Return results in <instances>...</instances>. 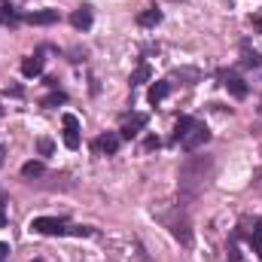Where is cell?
Returning a JSON list of instances; mask_svg holds the SVG:
<instances>
[{"label":"cell","mask_w":262,"mask_h":262,"mask_svg":"<svg viewBox=\"0 0 262 262\" xmlns=\"http://www.w3.org/2000/svg\"><path fill=\"white\" fill-rule=\"evenodd\" d=\"M31 232H37V235H64L67 223L55 220V216H34L31 220Z\"/></svg>","instance_id":"obj_1"},{"label":"cell","mask_w":262,"mask_h":262,"mask_svg":"<svg viewBox=\"0 0 262 262\" xmlns=\"http://www.w3.org/2000/svg\"><path fill=\"white\" fill-rule=\"evenodd\" d=\"M210 140V131H207V125H201V122H195L192 128H189V134L180 140V146L186 149V152H195L198 146H204Z\"/></svg>","instance_id":"obj_2"},{"label":"cell","mask_w":262,"mask_h":262,"mask_svg":"<svg viewBox=\"0 0 262 262\" xmlns=\"http://www.w3.org/2000/svg\"><path fill=\"white\" fill-rule=\"evenodd\" d=\"M220 76H223V85L229 89V95H232V98H238V101H241V98H247V92H250V89H247V82H244L238 73H232V70H223Z\"/></svg>","instance_id":"obj_3"},{"label":"cell","mask_w":262,"mask_h":262,"mask_svg":"<svg viewBox=\"0 0 262 262\" xmlns=\"http://www.w3.org/2000/svg\"><path fill=\"white\" fill-rule=\"evenodd\" d=\"M146 122H149V116H146V113H131L128 119L122 122V128H119V137H122V140L137 137V131L146 128Z\"/></svg>","instance_id":"obj_4"},{"label":"cell","mask_w":262,"mask_h":262,"mask_svg":"<svg viewBox=\"0 0 262 262\" xmlns=\"http://www.w3.org/2000/svg\"><path fill=\"white\" fill-rule=\"evenodd\" d=\"M61 125H64V146L67 149H79V119L73 113H64Z\"/></svg>","instance_id":"obj_5"},{"label":"cell","mask_w":262,"mask_h":262,"mask_svg":"<svg viewBox=\"0 0 262 262\" xmlns=\"http://www.w3.org/2000/svg\"><path fill=\"white\" fill-rule=\"evenodd\" d=\"M43 64H46V58H43V49H37L34 55H28V58L21 61V73H25L28 79H34V76H40V73H43Z\"/></svg>","instance_id":"obj_6"},{"label":"cell","mask_w":262,"mask_h":262,"mask_svg":"<svg viewBox=\"0 0 262 262\" xmlns=\"http://www.w3.org/2000/svg\"><path fill=\"white\" fill-rule=\"evenodd\" d=\"M119 143H122V137H119L116 131H107V134H101V137L95 140V149H98V152L113 156V152H119Z\"/></svg>","instance_id":"obj_7"},{"label":"cell","mask_w":262,"mask_h":262,"mask_svg":"<svg viewBox=\"0 0 262 262\" xmlns=\"http://www.w3.org/2000/svg\"><path fill=\"white\" fill-rule=\"evenodd\" d=\"M168 226H171V235H174L177 241H183L186 247L192 244V232H189V220H186V216H180V220H168Z\"/></svg>","instance_id":"obj_8"},{"label":"cell","mask_w":262,"mask_h":262,"mask_svg":"<svg viewBox=\"0 0 262 262\" xmlns=\"http://www.w3.org/2000/svg\"><path fill=\"white\" fill-rule=\"evenodd\" d=\"M31 25H55L58 21V9H40V12H25L21 15Z\"/></svg>","instance_id":"obj_9"},{"label":"cell","mask_w":262,"mask_h":262,"mask_svg":"<svg viewBox=\"0 0 262 262\" xmlns=\"http://www.w3.org/2000/svg\"><path fill=\"white\" fill-rule=\"evenodd\" d=\"M168 95H171V79H156V82L149 85V92H146L149 104H159V101H165Z\"/></svg>","instance_id":"obj_10"},{"label":"cell","mask_w":262,"mask_h":262,"mask_svg":"<svg viewBox=\"0 0 262 262\" xmlns=\"http://www.w3.org/2000/svg\"><path fill=\"white\" fill-rule=\"evenodd\" d=\"M70 25H73L76 31H89V28H92V6H79V9L70 15Z\"/></svg>","instance_id":"obj_11"},{"label":"cell","mask_w":262,"mask_h":262,"mask_svg":"<svg viewBox=\"0 0 262 262\" xmlns=\"http://www.w3.org/2000/svg\"><path fill=\"white\" fill-rule=\"evenodd\" d=\"M159 21H162V9H156V6H149V9H143L137 15V25L140 28H156Z\"/></svg>","instance_id":"obj_12"},{"label":"cell","mask_w":262,"mask_h":262,"mask_svg":"<svg viewBox=\"0 0 262 262\" xmlns=\"http://www.w3.org/2000/svg\"><path fill=\"white\" fill-rule=\"evenodd\" d=\"M195 122H198V119H192V116H180V119H177V125H174V134H171V140H174V143H180V140L189 134V128H192Z\"/></svg>","instance_id":"obj_13"},{"label":"cell","mask_w":262,"mask_h":262,"mask_svg":"<svg viewBox=\"0 0 262 262\" xmlns=\"http://www.w3.org/2000/svg\"><path fill=\"white\" fill-rule=\"evenodd\" d=\"M15 18H18V12L12 9V3L0 0V25H15Z\"/></svg>","instance_id":"obj_14"},{"label":"cell","mask_w":262,"mask_h":262,"mask_svg":"<svg viewBox=\"0 0 262 262\" xmlns=\"http://www.w3.org/2000/svg\"><path fill=\"white\" fill-rule=\"evenodd\" d=\"M149 76H152V70H149V64H137V70H134V73H131V89H134V85H140V82H146V79H149Z\"/></svg>","instance_id":"obj_15"},{"label":"cell","mask_w":262,"mask_h":262,"mask_svg":"<svg viewBox=\"0 0 262 262\" xmlns=\"http://www.w3.org/2000/svg\"><path fill=\"white\" fill-rule=\"evenodd\" d=\"M40 104H43V107H58V104H67V95L61 89H52V95H46Z\"/></svg>","instance_id":"obj_16"},{"label":"cell","mask_w":262,"mask_h":262,"mask_svg":"<svg viewBox=\"0 0 262 262\" xmlns=\"http://www.w3.org/2000/svg\"><path fill=\"white\" fill-rule=\"evenodd\" d=\"M37 152L40 156H52L55 152V140L52 137H37Z\"/></svg>","instance_id":"obj_17"},{"label":"cell","mask_w":262,"mask_h":262,"mask_svg":"<svg viewBox=\"0 0 262 262\" xmlns=\"http://www.w3.org/2000/svg\"><path fill=\"white\" fill-rule=\"evenodd\" d=\"M43 171H46L43 162H25V165H21V174H25V177H40Z\"/></svg>","instance_id":"obj_18"},{"label":"cell","mask_w":262,"mask_h":262,"mask_svg":"<svg viewBox=\"0 0 262 262\" xmlns=\"http://www.w3.org/2000/svg\"><path fill=\"white\" fill-rule=\"evenodd\" d=\"M64 235H73V238H92L95 229H92V226H67Z\"/></svg>","instance_id":"obj_19"},{"label":"cell","mask_w":262,"mask_h":262,"mask_svg":"<svg viewBox=\"0 0 262 262\" xmlns=\"http://www.w3.org/2000/svg\"><path fill=\"white\" fill-rule=\"evenodd\" d=\"M250 244H253L256 253H262V220H256V229H253V235H250Z\"/></svg>","instance_id":"obj_20"},{"label":"cell","mask_w":262,"mask_h":262,"mask_svg":"<svg viewBox=\"0 0 262 262\" xmlns=\"http://www.w3.org/2000/svg\"><path fill=\"white\" fill-rule=\"evenodd\" d=\"M262 64V55L259 52H250L247 46H244V67H259Z\"/></svg>","instance_id":"obj_21"},{"label":"cell","mask_w":262,"mask_h":262,"mask_svg":"<svg viewBox=\"0 0 262 262\" xmlns=\"http://www.w3.org/2000/svg\"><path fill=\"white\" fill-rule=\"evenodd\" d=\"M229 262H244V256H241V250H238V244H235V241L229 244Z\"/></svg>","instance_id":"obj_22"},{"label":"cell","mask_w":262,"mask_h":262,"mask_svg":"<svg viewBox=\"0 0 262 262\" xmlns=\"http://www.w3.org/2000/svg\"><path fill=\"white\" fill-rule=\"evenodd\" d=\"M159 146H162V140H159V137H152V134L143 140V149H146V152H152V149H159Z\"/></svg>","instance_id":"obj_23"},{"label":"cell","mask_w":262,"mask_h":262,"mask_svg":"<svg viewBox=\"0 0 262 262\" xmlns=\"http://www.w3.org/2000/svg\"><path fill=\"white\" fill-rule=\"evenodd\" d=\"M6 256H9V244L0 241V262H6Z\"/></svg>","instance_id":"obj_24"},{"label":"cell","mask_w":262,"mask_h":262,"mask_svg":"<svg viewBox=\"0 0 262 262\" xmlns=\"http://www.w3.org/2000/svg\"><path fill=\"white\" fill-rule=\"evenodd\" d=\"M250 21H253V28H256V31H259V34H262V15H253Z\"/></svg>","instance_id":"obj_25"},{"label":"cell","mask_w":262,"mask_h":262,"mask_svg":"<svg viewBox=\"0 0 262 262\" xmlns=\"http://www.w3.org/2000/svg\"><path fill=\"white\" fill-rule=\"evenodd\" d=\"M6 226V213H3V204H0V229Z\"/></svg>","instance_id":"obj_26"},{"label":"cell","mask_w":262,"mask_h":262,"mask_svg":"<svg viewBox=\"0 0 262 262\" xmlns=\"http://www.w3.org/2000/svg\"><path fill=\"white\" fill-rule=\"evenodd\" d=\"M3 156H6V146H0V165H3Z\"/></svg>","instance_id":"obj_27"},{"label":"cell","mask_w":262,"mask_h":262,"mask_svg":"<svg viewBox=\"0 0 262 262\" xmlns=\"http://www.w3.org/2000/svg\"><path fill=\"white\" fill-rule=\"evenodd\" d=\"M0 116H3V107H0Z\"/></svg>","instance_id":"obj_28"},{"label":"cell","mask_w":262,"mask_h":262,"mask_svg":"<svg viewBox=\"0 0 262 262\" xmlns=\"http://www.w3.org/2000/svg\"><path fill=\"white\" fill-rule=\"evenodd\" d=\"M34 262H43V259H34Z\"/></svg>","instance_id":"obj_29"}]
</instances>
